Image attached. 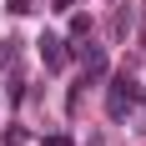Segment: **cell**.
<instances>
[{
  "label": "cell",
  "mask_w": 146,
  "mask_h": 146,
  "mask_svg": "<svg viewBox=\"0 0 146 146\" xmlns=\"http://www.w3.org/2000/svg\"><path fill=\"white\" fill-rule=\"evenodd\" d=\"M136 96H141V91H136V81H131V76H111V86H106V111L121 121V116L136 106Z\"/></svg>",
  "instance_id": "6da1fadb"
},
{
  "label": "cell",
  "mask_w": 146,
  "mask_h": 146,
  "mask_svg": "<svg viewBox=\"0 0 146 146\" xmlns=\"http://www.w3.org/2000/svg\"><path fill=\"white\" fill-rule=\"evenodd\" d=\"M111 76V60H106L101 45H91L86 56H81V86H96V81H106Z\"/></svg>",
  "instance_id": "7a4b0ae2"
},
{
  "label": "cell",
  "mask_w": 146,
  "mask_h": 146,
  "mask_svg": "<svg viewBox=\"0 0 146 146\" xmlns=\"http://www.w3.org/2000/svg\"><path fill=\"white\" fill-rule=\"evenodd\" d=\"M40 60H45V71H60L66 66V40L60 35H40Z\"/></svg>",
  "instance_id": "3957f363"
},
{
  "label": "cell",
  "mask_w": 146,
  "mask_h": 146,
  "mask_svg": "<svg viewBox=\"0 0 146 146\" xmlns=\"http://www.w3.org/2000/svg\"><path fill=\"white\" fill-rule=\"evenodd\" d=\"M86 30H91V15H71V35H76V40H81Z\"/></svg>",
  "instance_id": "277c9868"
},
{
  "label": "cell",
  "mask_w": 146,
  "mask_h": 146,
  "mask_svg": "<svg viewBox=\"0 0 146 146\" xmlns=\"http://www.w3.org/2000/svg\"><path fill=\"white\" fill-rule=\"evenodd\" d=\"M111 30H116V35H126V30H131V10H116V20H111Z\"/></svg>",
  "instance_id": "5b68a950"
},
{
  "label": "cell",
  "mask_w": 146,
  "mask_h": 146,
  "mask_svg": "<svg viewBox=\"0 0 146 146\" xmlns=\"http://www.w3.org/2000/svg\"><path fill=\"white\" fill-rule=\"evenodd\" d=\"M15 60V40H0V66H10Z\"/></svg>",
  "instance_id": "8992f818"
},
{
  "label": "cell",
  "mask_w": 146,
  "mask_h": 146,
  "mask_svg": "<svg viewBox=\"0 0 146 146\" xmlns=\"http://www.w3.org/2000/svg\"><path fill=\"white\" fill-rule=\"evenodd\" d=\"M45 146H71V136H50V141H45Z\"/></svg>",
  "instance_id": "52a82bcc"
}]
</instances>
